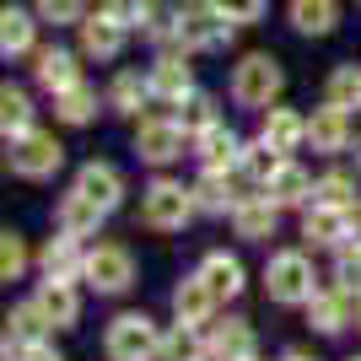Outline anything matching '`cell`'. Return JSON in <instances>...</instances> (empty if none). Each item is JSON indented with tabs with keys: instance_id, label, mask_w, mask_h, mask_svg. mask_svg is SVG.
<instances>
[{
	"instance_id": "obj_30",
	"label": "cell",
	"mask_w": 361,
	"mask_h": 361,
	"mask_svg": "<svg viewBox=\"0 0 361 361\" xmlns=\"http://www.w3.org/2000/svg\"><path fill=\"white\" fill-rule=\"evenodd\" d=\"M200 281L216 291V302H232V297L243 291V259H232V254H205Z\"/></svg>"
},
{
	"instance_id": "obj_44",
	"label": "cell",
	"mask_w": 361,
	"mask_h": 361,
	"mask_svg": "<svg viewBox=\"0 0 361 361\" xmlns=\"http://www.w3.org/2000/svg\"><path fill=\"white\" fill-rule=\"evenodd\" d=\"M6 361H65V356L49 345V340H38V345H16V350H6Z\"/></svg>"
},
{
	"instance_id": "obj_14",
	"label": "cell",
	"mask_w": 361,
	"mask_h": 361,
	"mask_svg": "<svg viewBox=\"0 0 361 361\" xmlns=\"http://www.w3.org/2000/svg\"><path fill=\"white\" fill-rule=\"evenodd\" d=\"M275 221H281V205H275L270 195H243L238 211H232V232L248 243H264L275 238Z\"/></svg>"
},
{
	"instance_id": "obj_8",
	"label": "cell",
	"mask_w": 361,
	"mask_h": 361,
	"mask_svg": "<svg viewBox=\"0 0 361 361\" xmlns=\"http://www.w3.org/2000/svg\"><path fill=\"white\" fill-rule=\"evenodd\" d=\"M87 286H97L103 297H119V291L135 286V259L119 243H97L87 254Z\"/></svg>"
},
{
	"instance_id": "obj_6",
	"label": "cell",
	"mask_w": 361,
	"mask_h": 361,
	"mask_svg": "<svg viewBox=\"0 0 361 361\" xmlns=\"http://www.w3.org/2000/svg\"><path fill=\"white\" fill-rule=\"evenodd\" d=\"M189 216H195V189H183V183H173V178H157L146 195H140V221H146L151 232H178Z\"/></svg>"
},
{
	"instance_id": "obj_1",
	"label": "cell",
	"mask_w": 361,
	"mask_h": 361,
	"mask_svg": "<svg viewBox=\"0 0 361 361\" xmlns=\"http://www.w3.org/2000/svg\"><path fill=\"white\" fill-rule=\"evenodd\" d=\"M281 92H286V71H281L275 54L254 49V54H243V60L232 65V103H238V108L264 114V108L281 103Z\"/></svg>"
},
{
	"instance_id": "obj_20",
	"label": "cell",
	"mask_w": 361,
	"mask_h": 361,
	"mask_svg": "<svg viewBox=\"0 0 361 361\" xmlns=\"http://www.w3.org/2000/svg\"><path fill=\"white\" fill-rule=\"evenodd\" d=\"M32 302L44 307V318L54 324V329H71L75 318H81V297H75V286H71V281H54V275L32 291Z\"/></svg>"
},
{
	"instance_id": "obj_22",
	"label": "cell",
	"mask_w": 361,
	"mask_h": 361,
	"mask_svg": "<svg viewBox=\"0 0 361 361\" xmlns=\"http://www.w3.org/2000/svg\"><path fill=\"white\" fill-rule=\"evenodd\" d=\"M286 16L302 38H329L340 27V0H291Z\"/></svg>"
},
{
	"instance_id": "obj_42",
	"label": "cell",
	"mask_w": 361,
	"mask_h": 361,
	"mask_svg": "<svg viewBox=\"0 0 361 361\" xmlns=\"http://www.w3.org/2000/svg\"><path fill=\"white\" fill-rule=\"evenodd\" d=\"M195 334L200 329H183V324H178V334H167V340H162V361H200L195 356Z\"/></svg>"
},
{
	"instance_id": "obj_39",
	"label": "cell",
	"mask_w": 361,
	"mask_h": 361,
	"mask_svg": "<svg viewBox=\"0 0 361 361\" xmlns=\"http://www.w3.org/2000/svg\"><path fill=\"white\" fill-rule=\"evenodd\" d=\"M22 270H27V248L16 232H6L0 238V281H22Z\"/></svg>"
},
{
	"instance_id": "obj_18",
	"label": "cell",
	"mask_w": 361,
	"mask_h": 361,
	"mask_svg": "<svg viewBox=\"0 0 361 361\" xmlns=\"http://www.w3.org/2000/svg\"><path fill=\"white\" fill-rule=\"evenodd\" d=\"M205 361H254V329L243 318H226L205 334Z\"/></svg>"
},
{
	"instance_id": "obj_48",
	"label": "cell",
	"mask_w": 361,
	"mask_h": 361,
	"mask_svg": "<svg viewBox=\"0 0 361 361\" xmlns=\"http://www.w3.org/2000/svg\"><path fill=\"white\" fill-rule=\"evenodd\" d=\"M356 157H361V140H356Z\"/></svg>"
},
{
	"instance_id": "obj_36",
	"label": "cell",
	"mask_w": 361,
	"mask_h": 361,
	"mask_svg": "<svg viewBox=\"0 0 361 361\" xmlns=\"http://www.w3.org/2000/svg\"><path fill=\"white\" fill-rule=\"evenodd\" d=\"M178 124H183V130H189V135H205V130H211V124H221V119H216V97H211V92H189V97H183V103H178Z\"/></svg>"
},
{
	"instance_id": "obj_2",
	"label": "cell",
	"mask_w": 361,
	"mask_h": 361,
	"mask_svg": "<svg viewBox=\"0 0 361 361\" xmlns=\"http://www.w3.org/2000/svg\"><path fill=\"white\" fill-rule=\"evenodd\" d=\"M108 361H162V329L146 313H119L103 334Z\"/></svg>"
},
{
	"instance_id": "obj_43",
	"label": "cell",
	"mask_w": 361,
	"mask_h": 361,
	"mask_svg": "<svg viewBox=\"0 0 361 361\" xmlns=\"http://www.w3.org/2000/svg\"><path fill=\"white\" fill-rule=\"evenodd\" d=\"M97 6H103L108 16H119L124 27H140V16H146L151 0H97Z\"/></svg>"
},
{
	"instance_id": "obj_21",
	"label": "cell",
	"mask_w": 361,
	"mask_h": 361,
	"mask_svg": "<svg viewBox=\"0 0 361 361\" xmlns=\"http://www.w3.org/2000/svg\"><path fill=\"white\" fill-rule=\"evenodd\" d=\"M75 243H81V238H71V232H54V238L44 243V254H38L44 275H54V281H75V275H87V254H81Z\"/></svg>"
},
{
	"instance_id": "obj_10",
	"label": "cell",
	"mask_w": 361,
	"mask_h": 361,
	"mask_svg": "<svg viewBox=\"0 0 361 361\" xmlns=\"http://www.w3.org/2000/svg\"><path fill=\"white\" fill-rule=\"evenodd\" d=\"M146 75H151V97H162V103H173V108L195 92V71H189V49H183V44L162 49V54L151 60Z\"/></svg>"
},
{
	"instance_id": "obj_47",
	"label": "cell",
	"mask_w": 361,
	"mask_h": 361,
	"mask_svg": "<svg viewBox=\"0 0 361 361\" xmlns=\"http://www.w3.org/2000/svg\"><path fill=\"white\" fill-rule=\"evenodd\" d=\"M356 329H361V297H356Z\"/></svg>"
},
{
	"instance_id": "obj_3",
	"label": "cell",
	"mask_w": 361,
	"mask_h": 361,
	"mask_svg": "<svg viewBox=\"0 0 361 361\" xmlns=\"http://www.w3.org/2000/svg\"><path fill=\"white\" fill-rule=\"evenodd\" d=\"M232 32H238V22H226V16L216 11V0H189V6H178V44L189 49V54H216V49L232 44Z\"/></svg>"
},
{
	"instance_id": "obj_26",
	"label": "cell",
	"mask_w": 361,
	"mask_h": 361,
	"mask_svg": "<svg viewBox=\"0 0 361 361\" xmlns=\"http://www.w3.org/2000/svg\"><path fill=\"white\" fill-rule=\"evenodd\" d=\"M195 151H200V162L216 167V173H238V157H243V140L226 130V124H211L205 135H195Z\"/></svg>"
},
{
	"instance_id": "obj_16",
	"label": "cell",
	"mask_w": 361,
	"mask_h": 361,
	"mask_svg": "<svg viewBox=\"0 0 361 361\" xmlns=\"http://www.w3.org/2000/svg\"><path fill=\"white\" fill-rule=\"evenodd\" d=\"M173 313H178L183 329H205V324H211V313H216V291L205 286L200 275H189V281H178V286H173Z\"/></svg>"
},
{
	"instance_id": "obj_29",
	"label": "cell",
	"mask_w": 361,
	"mask_h": 361,
	"mask_svg": "<svg viewBox=\"0 0 361 361\" xmlns=\"http://www.w3.org/2000/svg\"><path fill=\"white\" fill-rule=\"evenodd\" d=\"M108 108L114 114H140V108L151 103V75H140V71H119L114 81H108Z\"/></svg>"
},
{
	"instance_id": "obj_24",
	"label": "cell",
	"mask_w": 361,
	"mask_h": 361,
	"mask_svg": "<svg viewBox=\"0 0 361 361\" xmlns=\"http://www.w3.org/2000/svg\"><path fill=\"white\" fill-rule=\"evenodd\" d=\"M259 135L270 140L275 151H281V157H286V151H297L302 140H307V119H302L297 108H264V124H259Z\"/></svg>"
},
{
	"instance_id": "obj_46",
	"label": "cell",
	"mask_w": 361,
	"mask_h": 361,
	"mask_svg": "<svg viewBox=\"0 0 361 361\" xmlns=\"http://www.w3.org/2000/svg\"><path fill=\"white\" fill-rule=\"evenodd\" d=\"M281 361H313V356H307V350H286Z\"/></svg>"
},
{
	"instance_id": "obj_12",
	"label": "cell",
	"mask_w": 361,
	"mask_h": 361,
	"mask_svg": "<svg viewBox=\"0 0 361 361\" xmlns=\"http://www.w3.org/2000/svg\"><path fill=\"white\" fill-rule=\"evenodd\" d=\"M302 238L313 243V248H340L350 238V205H302Z\"/></svg>"
},
{
	"instance_id": "obj_27",
	"label": "cell",
	"mask_w": 361,
	"mask_h": 361,
	"mask_svg": "<svg viewBox=\"0 0 361 361\" xmlns=\"http://www.w3.org/2000/svg\"><path fill=\"white\" fill-rule=\"evenodd\" d=\"M103 216H108V211L97 205V200H87L81 189H71V195L60 200V211H54V221H60V232H71V238H92Z\"/></svg>"
},
{
	"instance_id": "obj_13",
	"label": "cell",
	"mask_w": 361,
	"mask_h": 361,
	"mask_svg": "<svg viewBox=\"0 0 361 361\" xmlns=\"http://www.w3.org/2000/svg\"><path fill=\"white\" fill-rule=\"evenodd\" d=\"M38 22H44V16L32 11V6H6V11H0V54H6V60L38 54Z\"/></svg>"
},
{
	"instance_id": "obj_38",
	"label": "cell",
	"mask_w": 361,
	"mask_h": 361,
	"mask_svg": "<svg viewBox=\"0 0 361 361\" xmlns=\"http://www.w3.org/2000/svg\"><path fill=\"white\" fill-rule=\"evenodd\" d=\"M313 200H324V205H356V178H345V173H329V178H318Z\"/></svg>"
},
{
	"instance_id": "obj_15",
	"label": "cell",
	"mask_w": 361,
	"mask_h": 361,
	"mask_svg": "<svg viewBox=\"0 0 361 361\" xmlns=\"http://www.w3.org/2000/svg\"><path fill=\"white\" fill-rule=\"evenodd\" d=\"M81 54H71V49H60V44H49V49H38L32 54V81L44 92H65V87H75L81 81Z\"/></svg>"
},
{
	"instance_id": "obj_34",
	"label": "cell",
	"mask_w": 361,
	"mask_h": 361,
	"mask_svg": "<svg viewBox=\"0 0 361 361\" xmlns=\"http://www.w3.org/2000/svg\"><path fill=\"white\" fill-rule=\"evenodd\" d=\"M140 38H151L157 49H173V44H178V11L162 6V0H151L146 16H140Z\"/></svg>"
},
{
	"instance_id": "obj_25",
	"label": "cell",
	"mask_w": 361,
	"mask_h": 361,
	"mask_svg": "<svg viewBox=\"0 0 361 361\" xmlns=\"http://www.w3.org/2000/svg\"><path fill=\"white\" fill-rule=\"evenodd\" d=\"M97 108H108V97H97L92 81H75V87L54 92V119H60V124H92V119H97Z\"/></svg>"
},
{
	"instance_id": "obj_9",
	"label": "cell",
	"mask_w": 361,
	"mask_h": 361,
	"mask_svg": "<svg viewBox=\"0 0 361 361\" xmlns=\"http://www.w3.org/2000/svg\"><path fill=\"white\" fill-rule=\"evenodd\" d=\"M75 44H81V54H87V60H119L124 54V44H130V27H124L119 16H108L103 6H97V11H87V22H81V27H75Z\"/></svg>"
},
{
	"instance_id": "obj_5",
	"label": "cell",
	"mask_w": 361,
	"mask_h": 361,
	"mask_svg": "<svg viewBox=\"0 0 361 361\" xmlns=\"http://www.w3.org/2000/svg\"><path fill=\"white\" fill-rule=\"evenodd\" d=\"M264 297L281 307H307L313 302V264L307 254H275L264 264Z\"/></svg>"
},
{
	"instance_id": "obj_32",
	"label": "cell",
	"mask_w": 361,
	"mask_h": 361,
	"mask_svg": "<svg viewBox=\"0 0 361 361\" xmlns=\"http://www.w3.org/2000/svg\"><path fill=\"white\" fill-rule=\"evenodd\" d=\"M0 130H6V140H16V135H27L32 130V97L22 87H0Z\"/></svg>"
},
{
	"instance_id": "obj_23",
	"label": "cell",
	"mask_w": 361,
	"mask_h": 361,
	"mask_svg": "<svg viewBox=\"0 0 361 361\" xmlns=\"http://www.w3.org/2000/svg\"><path fill=\"white\" fill-rule=\"evenodd\" d=\"M75 189H81L87 200H97L103 211H114V205L124 200V178H119L114 162H87L81 173H75Z\"/></svg>"
},
{
	"instance_id": "obj_7",
	"label": "cell",
	"mask_w": 361,
	"mask_h": 361,
	"mask_svg": "<svg viewBox=\"0 0 361 361\" xmlns=\"http://www.w3.org/2000/svg\"><path fill=\"white\" fill-rule=\"evenodd\" d=\"M183 140H189V130L178 124V114H157V119H140L135 124V157L151 167H167L183 157Z\"/></svg>"
},
{
	"instance_id": "obj_41",
	"label": "cell",
	"mask_w": 361,
	"mask_h": 361,
	"mask_svg": "<svg viewBox=\"0 0 361 361\" xmlns=\"http://www.w3.org/2000/svg\"><path fill=\"white\" fill-rule=\"evenodd\" d=\"M334 286H345L350 297H361V248H350V243H345V254H340V264H334Z\"/></svg>"
},
{
	"instance_id": "obj_17",
	"label": "cell",
	"mask_w": 361,
	"mask_h": 361,
	"mask_svg": "<svg viewBox=\"0 0 361 361\" xmlns=\"http://www.w3.org/2000/svg\"><path fill=\"white\" fill-rule=\"evenodd\" d=\"M356 318V302H350L345 286H329V291H313V302H307V324H313L318 334H340Z\"/></svg>"
},
{
	"instance_id": "obj_28",
	"label": "cell",
	"mask_w": 361,
	"mask_h": 361,
	"mask_svg": "<svg viewBox=\"0 0 361 361\" xmlns=\"http://www.w3.org/2000/svg\"><path fill=\"white\" fill-rule=\"evenodd\" d=\"M49 329H54V324L44 318V307H38V302H16L11 318H6V350H16V345H38Z\"/></svg>"
},
{
	"instance_id": "obj_45",
	"label": "cell",
	"mask_w": 361,
	"mask_h": 361,
	"mask_svg": "<svg viewBox=\"0 0 361 361\" xmlns=\"http://www.w3.org/2000/svg\"><path fill=\"white\" fill-rule=\"evenodd\" d=\"M350 248H361V200H356V205H350Z\"/></svg>"
},
{
	"instance_id": "obj_49",
	"label": "cell",
	"mask_w": 361,
	"mask_h": 361,
	"mask_svg": "<svg viewBox=\"0 0 361 361\" xmlns=\"http://www.w3.org/2000/svg\"><path fill=\"white\" fill-rule=\"evenodd\" d=\"M350 361H361V356H350Z\"/></svg>"
},
{
	"instance_id": "obj_31",
	"label": "cell",
	"mask_w": 361,
	"mask_h": 361,
	"mask_svg": "<svg viewBox=\"0 0 361 361\" xmlns=\"http://www.w3.org/2000/svg\"><path fill=\"white\" fill-rule=\"evenodd\" d=\"M281 162H286V157H281V151H275V146H270V140L259 135V140H243V157H238V173H243V178H248V183H259V189H264V183H270V178H275V167H281Z\"/></svg>"
},
{
	"instance_id": "obj_35",
	"label": "cell",
	"mask_w": 361,
	"mask_h": 361,
	"mask_svg": "<svg viewBox=\"0 0 361 361\" xmlns=\"http://www.w3.org/2000/svg\"><path fill=\"white\" fill-rule=\"evenodd\" d=\"M324 97L340 108H361V65L345 60V65H334L329 81H324Z\"/></svg>"
},
{
	"instance_id": "obj_19",
	"label": "cell",
	"mask_w": 361,
	"mask_h": 361,
	"mask_svg": "<svg viewBox=\"0 0 361 361\" xmlns=\"http://www.w3.org/2000/svg\"><path fill=\"white\" fill-rule=\"evenodd\" d=\"M313 189H318V183H313V173H307V167H297L291 157H286L281 167H275V178L264 183V195H270L275 205H281V211H291V205H313Z\"/></svg>"
},
{
	"instance_id": "obj_37",
	"label": "cell",
	"mask_w": 361,
	"mask_h": 361,
	"mask_svg": "<svg viewBox=\"0 0 361 361\" xmlns=\"http://www.w3.org/2000/svg\"><path fill=\"white\" fill-rule=\"evenodd\" d=\"M32 11L54 22V27H81L87 22V0H32Z\"/></svg>"
},
{
	"instance_id": "obj_11",
	"label": "cell",
	"mask_w": 361,
	"mask_h": 361,
	"mask_svg": "<svg viewBox=\"0 0 361 361\" xmlns=\"http://www.w3.org/2000/svg\"><path fill=\"white\" fill-rule=\"evenodd\" d=\"M307 140H313V151H324V157L350 151V146H356L350 108H340V103H329V97H324V108H313V119H307Z\"/></svg>"
},
{
	"instance_id": "obj_40",
	"label": "cell",
	"mask_w": 361,
	"mask_h": 361,
	"mask_svg": "<svg viewBox=\"0 0 361 361\" xmlns=\"http://www.w3.org/2000/svg\"><path fill=\"white\" fill-rule=\"evenodd\" d=\"M264 6H270V0H216V11H221L226 22H238V27H254L259 16H264Z\"/></svg>"
},
{
	"instance_id": "obj_33",
	"label": "cell",
	"mask_w": 361,
	"mask_h": 361,
	"mask_svg": "<svg viewBox=\"0 0 361 361\" xmlns=\"http://www.w3.org/2000/svg\"><path fill=\"white\" fill-rule=\"evenodd\" d=\"M238 200L232 195V183H226V173H216V167H205L195 183V211H238Z\"/></svg>"
},
{
	"instance_id": "obj_4",
	"label": "cell",
	"mask_w": 361,
	"mask_h": 361,
	"mask_svg": "<svg viewBox=\"0 0 361 361\" xmlns=\"http://www.w3.org/2000/svg\"><path fill=\"white\" fill-rule=\"evenodd\" d=\"M60 162H65V146L49 135V130H27V135L6 140V167H11L16 178H27V183L54 178V173H60Z\"/></svg>"
}]
</instances>
